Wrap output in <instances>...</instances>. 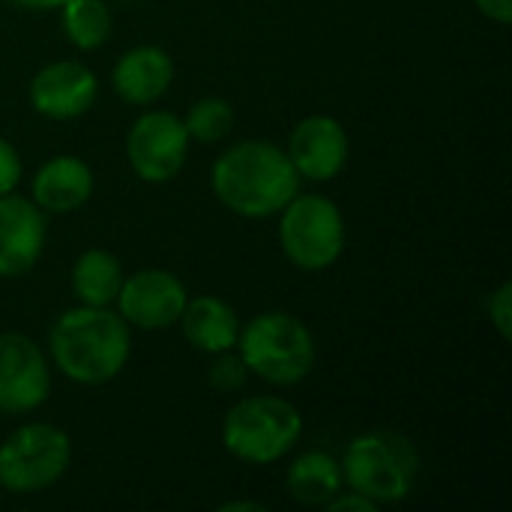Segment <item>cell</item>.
Returning <instances> with one entry per match:
<instances>
[{
	"mask_svg": "<svg viewBox=\"0 0 512 512\" xmlns=\"http://www.w3.org/2000/svg\"><path fill=\"white\" fill-rule=\"evenodd\" d=\"M216 201L243 219H270L297 195L300 174L288 153L270 141H240L210 168Z\"/></svg>",
	"mask_w": 512,
	"mask_h": 512,
	"instance_id": "cell-1",
	"label": "cell"
},
{
	"mask_svg": "<svg viewBox=\"0 0 512 512\" xmlns=\"http://www.w3.org/2000/svg\"><path fill=\"white\" fill-rule=\"evenodd\" d=\"M48 351L60 375L84 387H99L114 381L129 363V324L111 306H78L54 321Z\"/></svg>",
	"mask_w": 512,
	"mask_h": 512,
	"instance_id": "cell-2",
	"label": "cell"
},
{
	"mask_svg": "<svg viewBox=\"0 0 512 512\" xmlns=\"http://www.w3.org/2000/svg\"><path fill=\"white\" fill-rule=\"evenodd\" d=\"M237 354L252 375L273 387H294L315 369L318 348L312 330L291 312H261L240 327Z\"/></svg>",
	"mask_w": 512,
	"mask_h": 512,
	"instance_id": "cell-3",
	"label": "cell"
},
{
	"mask_svg": "<svg viewBox=\"0 0 512 512\" xmlns=\"http://www.w3.org/2000/svg\"><path fill=\"white\" fill-rule=\"evenodd\" d=\"M342 465L345 486L366 495L372 504H402L414 495L420 477V453L399 432H366L357 435Z\"/></svg>",
	"mask_w": 512,
	"mask_h": 512,
	"instance_id": "cell-4",
	"label": "cell"
},
{
	"mask_svg": "<svg viewBox=\"0 0 512 512\" xmlns=\"http://www.w3.org/2000/svg\"><path fill=\"white\" fill-rule=\"evenodd\" d=\"M303 435L297 405L282 396H246L222 423L225 450L246 465H273L285 459Z\"/></svg>",
	"mask_w": 512,
	"mask_h": 512,
	"instance_id": "cell-5",
	"label": "cell"
},
{
	"mask_svg": "<svg viewBox=\"0 0 512 512\" xmlns=\"http://www.w3.org/2000/svg\"><path fill=\"white\" fill-rule=\"evenodd\" d=\"M285 258L306 273H321L342 258L345 216L327 195H294L279 213Z\"/></svg>",
	"mask_w": 512,
	"mask_h": 512,
	"instance_id": "cell-6",
	"label": "cell"
},
{
	"mask_svg": "<svg viewBox=\"0 0 512 512\" xmlns=\"http://www.w3.org/2000/svg\"><path fill=\"white\" fill-rule=\"evenodd\" d=\"M72 462V441L51 423H24L0 444V489L36 495L51 489Z\"/></svg>",
	"mask_w": 512,
	"mask_h": 512,
	"instance_id": "cell-7",
	"label": "cell"
},
{
	"mask_svg": "<svg viewBox=\"0 0 512 512\" xmlns=\"http://www.w3.org/2000/svg\"><path fill=\"white\" fill-rule=\"evenodd\" d=\"M126 156L138 180L168 183L186 165L189 132L171 111H144L126 135Z\"/></svg>",
	"mask_w": 512,
	"mask_h": 512,
	"instance_id": "cell-8",
	"label": "cell"
},
{
	"mask_svg": "<svg viewBox=\"0 0 512 512\" xmlns=\"http://www.w3.org/2000/svg\"><path fill=\"white\" fill-rule=\"evenodd\" d=\"M51 396V366L42 348L24 333L0 336V411L24 417Z\"/></svg>",
	"mask_w": 512,
	"mask_h": 512,
	"instance_id": "cell-9",
	"label": "cell"
},
{
	"mask_svg": "<svg viewBox=\"0 0 512 512\" xmlns=\"http://www.w3.org/2000/svg\"><path fill=\"white\" fill-rule=\"evenodd\" d=\"M189 294L186 285L159 267L138 270L123 279L117 294V312L129 327L138 330H168L180 321Z\"/></svg>",
	"mask_w": 512,
	"mask_h": 512,
	"instance_id": "cell-10",
	"label": "cell"
},
{
	"mask_svg": "<svg viewBox=\"0 0 512 512\" xmlns=\"http://www.w3.org/2000/svg\"><path fill=\"white\" fill-rule=\"evenodd\" d=\"M285 153L300 177L312 183H330L345 171L351 141H348L345 126L336 117L312 114L294 126Z\"/></svg>",
	"mask_w": 512,
	"mask_h": 512,
	"instance_id": "cell-11",
	"label": "cell"
},
{
	"mask_svg": "<svg viewBox=\"0 0 512 512\" xmlns=\"http://www.w3.org/2000/svg\"><path fill=\"white\" fill-rule=\"evenodd\" d=\"M99 78L78 60H57L42 66L30 81V105L45 120H78L93 108Z\"/></svg>",
	"mask_w": 512,
	"mask_h": 512,
	"instance_id": "cell-12",
	"label": "cell"
},
{
	"mask_svg": "<svg viewBox=\"0 0 512 512\" xmlns=\"http://www.w3.org/2000/svg\"><path fill=\"white\" fill-rule=\"evenodd\" d=\"M48 240L45 210L24 195H0V276L18 279L30 273Z\"/></svg>",
	"mask_w": 512,
	"mask_h": 512,
	"instance_id": "cell-13",
	"label": "cell"
},
{
	"mask_svg": "<svg viewBox=\"0 0 512 512\" xmlns=\"http://www.w3.org/2000/svg\"><path fill=\"white\" fill-rule=\"evenodd\" d=\"M174 81V60L159 45H138L120 54L111 69V87L126 105H153Z\"/></svg>",
	"mask_w": 512,
	"mask_h": 512,
	"instance_id": "cell-14",
	"label": "cell"
},
{
	"mask_svg": "<svg viewBox=\"0 0 512 512\" xmlns=\"http://www.w3.org/2000/svg\"><path fill=\"white\" fill-rule=\"evenodd\" d=\"M93 195V171L78 156H54L33 174V204L45 213H75Z\"/></svg>",
	"mask_w": 512,
	"mask_h": 512,
	"instance_id": "cell-15",
	"label": "cell"
},
{
	"mask_svg": "<svg viewBox=\"0 0 512 512\" xmlns=\"http://www.w3.org/2000/svg\"><path fill=\"white\" fill-rule=\"evenodd\" d=\"M177 324H180L186 342L195 351L210 354V357L222 354V351H234L237 339H240V327H243L237 312L213 294L186 300Z\"/></svg>",
	"mask_w": 512,
	"mask_h": 512,
	"instance_id": "cell-16",
	"label": "cell"
},
{
	"mask_svg": "<svg viewBox=\"0 0 512 512\" xmlns=\"http://www.w3.org/2000/svg\"><path fill=\"white\" fill-rule=\"evenodd\" d=\"M285 489L300 507H327V501L345 489L342 465L321 450L303 453L291 462L285 474Z\"/></svg>",
	"mask_w": 512,
	"mask_h": 512,
	"instance_id": "cell-17",
	"label": "cell"
},
{
	"mask_svg": "<svg viewBox=\"0 0 512 512\" xmlns=\"http://www.w3.org/2000/svg\"><path fill=\"white\" fill-rule=\"evenodd\" d=\"M126 273L108 249H87L72 264V294L81 306H111Z\"/></svg>",
	"mask_w": 512,
	"mask_h": 512,
	"instance_id": "cell-18",
	"label": "cell"
},
{
	"mask_svg": "<svg viewBox=\"0 0 512 512\" xmlns=\"http://www.w3.org/2000/svg\"><path fill=\"white\" fill-rule=\"evenodd\" d=\"M60 24L78 51H96L111 36V12L105 0H66L60 6Z\"/></svg>",
	"mask_w": 512,
	"mask_h": 512,
	"instance_id": "cell-19",
	"label": "cell"
},
{
	"mask_svg": "<svg viewBox=\"0 0 512 512\" xmlns=\"http://www.w3.org/2000/svg\"><path fill=\"white\" fill-rule=\"evenodd\" d=\"M183 126L189 132V141L216 144V141L228 138L234 129V108H231V102H225L219 96L198 99L189 108V114L183 117Z\"/></svg>",
	"mask_w": 512,
	"mask_h": 512,
	"instance_id": "cell-20",
	"label": "cell"
},
{
	"mask_svg": "<svg viewBox=\"0 0 512 512\" xmlns=\"http://www.w3.org/2000/svg\"><path fill=\"white\" fill-rule=\"evenodd\" d=\"M249 366L243 363L240 354L234 351H222V354H213V363L207 369V384L213 393H222V396H231V393H240L249 381Z\"/></svg>",
	"mask_w": 512,
	"mask_h": 512,
	"instance_id": "cell-21",
	"label": "cell"
},
{
	"mask_svg": "<svg viewBox=\"0 0 512 512\" xmlns=\"http://www.w3.org/2000/svg\"><path fill=\"white\" fill-rule=\"evenodd\" d=\"M489 321H492V327L498 330V336H501L504 342H510L512 339V285L510 282L498 285V291L489 297Z\"/></svg>",
	"mask_w": 512,
	"mask_h": 512,
	"instance_id": "cell-22",
	"label": "cell"
},
{
	"mask_svg": "<svg viewBox=\"0 0 512 512\" xmlns=\"http://www.w3.org/2000/svg\"><path fill=\"white\" fill-rule=\"evenodd\" d=\"M21 174H24V165H21L18 150L0 135V195L15 192V186L21 183Z\"/></svg>",
	"mask_w": 512,
	"mask_h": 512,
	"instance_id": "cell-23",
	"label": "cell"
},
{
	"mask_svg": "<svg viewBox=\"0 0 512 512\" xmlns=\"http://www.w3.org/2000/svg\"><path fill=\"white\" fill-rule=\"evenodd\" d=\"M327 510L330 512H375L378 510V504H372L366 495H360V492H354V489H342L336 498H330L327 501Z\"/></svg>",
	"mask_w": 512,
	"mask_h": 512,
	"instance_id": "cell-24",
	"label": "cell"
},
{
	"mask_svg": "<svg viewBox=\"0 0 512 512\" xmlns=\"http://www.w3.org/2000/svg\"><path fill=\"white\" fill-rule=\"evenodd\" d=\"M474 6L498 24H510L512 21V0H474Z\"/></svg>",
	"mask_w": 512,
	"mask_h": 512,
	"instance_id": "cell-25",
	"label": "cell"
},
{
	"mask_svg": "<svg viewBox=\"0 0 512 512\" xmlns=\"http://www.w3.org/2000/svg\"><path fill=\"white\" fill-rule=\"evenodd\" d=\"M18 9H33V12H48V9H60L66 0H6Z\"/></svg>",
	"mask_w": 512,
	"mask_h": 512,
	"instance_id": "cell-26",
	"label": "cell"
},
{
	"mask_svg": "<svg viewBox=\"0 0 512 512\" xmlns=\"http://www.w3.org/2000/svg\"><path fill=\"white\" fill-rule=\"evenodd\" d=\"M222 512H237V510H249V512H264V504H255V501H225L219 504Z\"/></svg>",
	"mask_w": 512,
	"mask_h": 512,
	"instance_id": "cell-27",
	"label": "cell"
}]
</instances>
